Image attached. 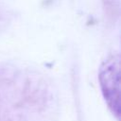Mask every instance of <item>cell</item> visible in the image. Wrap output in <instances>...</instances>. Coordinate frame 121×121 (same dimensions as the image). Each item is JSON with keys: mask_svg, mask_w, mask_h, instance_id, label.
I'll list each match as a JSON object with an SVG mask.
<instances>
[{"mask_svg": "<svg viewBox=\"0 0 121 121\" xmlns=\"http://www.w3.org/2000/svg\"><path fill=\"white\" fill-rule=\"evenodd\" d=\"M119 57H110L99 73L100 85L112 112L119 118Z\"/></svg>", "mask_w": 121, "mask_h": 121, "instance_id": "6da1fadb", "label": "cell"}]
</instances>
